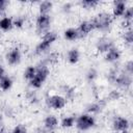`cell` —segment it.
Returning a JSON list of instances; mask_svg holds the SVG:
<instances>
[{"label": "cell", "mask_w": 133, "mask_h": 133, "mask_svg": "<svg viewBox=\"0 0 133 133\" xmlns=\"http://www.w3.org/2000/svg\"><path fill=\"white\" fill-rule=\"evenodd\" d=\"M132 83V76L126 73L124 70H118L116 71V75L114 78V81L112 84H115L119 87L123 88H128Z\"/></svg>", "instance_id": "5b68a950"}, {"label": "cell", "mask_w": 133, "mask_h": 133, "mask_svg": "<svg viewBox=\"0 0 133 133\" xmlns=\"http://www.w3.org/2000/svg\"><path fill=\"white\" fill-rule=\"evenodd\" d=\"M91 22H92V25H94L95 29L105 31L110 27V25L112 23V16L109 12L102 11V12L98 14Z\"/></svg>", "instance_id": "7a4b0ae2"}, {"label": "cell", "mask_w": 133, "mask_h": 133, "mask_svg": "<svg viewBox=\"0 0 133 133\" xmlns=\"http://www.w3.org/2000/svg\"><path fill=\"white\" fill-rule=\"evenodd\" d=\"M75 124H76L77 129L83 132V131H86V130H88L95 126V118L89 113L81 114L80 116H78L76 118Z\"/></svg>", "instance_id": "277c9868"}, {"label": "cell", "mask_w": 133, "mask_h": 133, "mask_svg": "<svg viewBox=\"0 0 133 133\" xmlns=\"http://www.w3.org/2000/svg\"><path fill=\"white\" fill-rule=\"evenodd\" d=\"M0 133H3V132H0Z\"/></svg>", "instance_id": "e575fe53"}, {"label": "cell", "mask_w": 133, "mask_h": 133, "mask_svg": "<svg viewBox=\"0 0 133 133\" xmlns=\"http://www.w3.org/2000/svg\"><path fill=\"white\" fill-rule=\"evenodd\" d=\"M7 4H8L7 1H5V0H0V12L3 11V10H5Z\"/></svg>", "instance_id": "4dcf8cb0"}, {"label": "cell", "mask_w": 133, "mask_h": 133, "mask_svg": "<svg viewBox=\"0 0 133 133\" xmlns=\"http://www.w3.org/2000/svg\"><path fill=\"white\" fill-rule=\"evenodd\" d=\"M79 57H80V53H79L78 49H71L68 52V60L72 64L77 63L79 60Z\"/></svg>", "instance_id": "e0dca14e"}, {"label": "cell", "mask_w": 133, "mask_h": 133, "mask_svg": "<svg viewBox=\"0 0 133 133\" xmlns=\"http://www.w3.org/2000/svg\"><path fill=\"white\" fill-rule=\"evenodd\" d=\"M46 102H47L48 107L58 110V109H62L65 106L66 99L62 96H59V95H53V96L48 97Z\"/></svg>", "instance_id": "52a82bcc"}, {"label": "cell", "mask_w": 133, "mask_h": 133, "mask_svg": "<svg viewBox=\"0 0 133 133\" xmlns=\"http://www.w3.org/2000/svg\"><path fill=\"white\" fill-rule=\"evenodd\" d=\"M97 75H98L97 71H96L94 68H91V69L88 70V72H87V74H86V78H87L88 81H94V80L97 78Z\"/></svg>", "instance_id": "484cf974"}, {"label": "cell", "mask_w": 133, "mask_h": 133, "mask_svg": "<svg viewBox=\"0 0 133 133\" xmlns=\"http://www.w3.org/2000/svg\"><path fill=\"white\" fill-rule=\"evenodd\" d=\"M58 125V119L54 115H48L44 121V126L48 130H54Z\"/></svg>", "instance_id": "9a60e30c"}, {"label": "cell", "mask_w": 133, "mask_h": 133, "mask_svg": "<svg viewBox=\"0 0 133 133\" xmlns=\"http://www.w3.org/2000/svg\"><path fill=\"white\" fill-rule=\"evenodd\" d=\"M5 76V71H4V69H3V66L0 64V80L3 78Z\"/></svg>", "instance_id": "1f68e13d"}, {"label": "cell", "mask_w": 133, "mask_h": 133, "mask_svg": "<svg viewBox=\"0 0 133 133\" xmlns=\"http://www.w3.org/2000/svg\"><path fill=\"white\" fill-rule=\"evenodd\" d=\"M6 60L9 65H16L21 61V51L18 47L12 48L6 54Z\"/></svg>", "instance_id": "9c48e42d"}, {"label": "cell", "mask_w": 133, "mask_h": 133, "mask_svg": "<svg viewBox=\"0 0 133 133\" xmlns=\"http://www.w3.org/2000/svg\"><path fill=\"white\" fill-rule=\"evenodd\" d=\"M11 85H12V80L10 77H8L6 75L0 80V88L2 90H8L11 87Z\"/></svg>", "instance_id": "ffe728a7"}, {"label": "cell", "mask_w": 133, "mask_h": 133, "mask_svg": "<svg viewBox=\"0 0 133 133\" xmlns=\"http://www.w3.org/2000/svg\"><path fill=\"white\" fill-rule=\"evenodd\" d=\"M11 133H27V129H26V127L24 125L20 124V125H17L14 128V130H12Z\"/></svg>", "instance_id": "4316f807"}, {"label": "cell", "mask_w": 133, "mask_h": 133, "mask_svg": "<svg viewBox=\"0 0 133 133\" xmlns=\"http://www.w3.org/2000/svg\"><path fill=\"white\" fill-rule=\"evenodd\" d=\"M112 47H114V44H113L112 39L108 36H101L96 43V48H97L98 52H100V53L107 52Z\"/></svg>", "instance_id": "ba28073f"}, {"label": "cell", "mask_w": 133, "mask_h": 133, "mask_svg": "<svg viewBox=\"0 0 133 133\" xmlns=\"http://www.w3.org/2000/svg\"><path fill=\"white\" fill-rule=\"evenodd\" d=\"M12 23H14V26L21 28V27L24 25V18H22V17H19V18H17L15 21H12Z\"/></svg>", "instance_id": "f1b7e54d"}, {"label": "cell", "mask_w": 133, "mask_h": 133, "mask_svg": "<svg viewBox=\"0 0 133 133\" xmlns=\"http://www.w3.org/2000/svg\"><path fill=\"white\" fill-rule=\"evenodd\" d=\"M112 127L115 131H127L129 128V121L123 116H116L113 119Z\"/></svg>", "instance_id": "8fae6325"}, {"label": "cell", "mask_w": 133, "mask_h": 133, "mask_svg": "<svg viewBox=\"0 0 133 133\" xmlns=\"http://www.w3.org/2000/svg\"><path fill=\"white\" fill-rule=\"evenodd\" d=\"M75 122H76V117L74 115L65 116L61 121V127L62 128H71L75 125Z\"/></svg>", "instance_id": "44dd1931"}, {"label": "cell", "mask_w": 133, "mask_h": 133, "mask_svg": "<svg viewBox=\"0 0 133 133\" xmlns=\"http://www.w3.org/2000/svg\"><path fill=\"white\" fill-rule=\"evenodd\" d=\"M62 8H63L64 11H69L70 8H71V4H70V3H65V4L62 6Z\"/></svg>", "instance_id": "d6a6232c"}, {"label": "cell", "mask_w": 133, "mask_h": 133, "mask_svg": "<svg viewBox=\"0 0 133 133\" xmlns=\"http://www.w3.org/2000/svg\"><path fill=\"white\" fill-rule=\"evenodd\" d=\"M105 104H106V103L101 100V101H98V102H95V103L89 104V105L87 106L86 110H87V112H89V113H99V112L104 108Z\"/></svg>", "instance_id": "5bb4252c"}, {"label": "cell", "mask_w": 133, "mask_h": 133, "mask_svg": "<svg viewBox=\"0 0 133 133\" xmlns=\"http://www.w3.org/2000/svg\"><path fill=\"white\" fill-rule=\"evenodd\" d=\"M53 3L51 1H43L39 4V14L41 15H49V11L52 9Z\"/></svg>", "instance_id": "d6986e66"}, {"label": "cell", "mask_w": 133, "mask_h": 133, "mask_svg": "<svg viewBox=\"0 0 133 133\" xmlns=\"http://www.w3.org/2000/svg\"><path fill=\"white\" fill-rule=\"evenodd\" d=\"M34 74H35V66L29 65V66L26 68V70H25V72H24V78L30 81V80L34 77Z\"/></svg>", "instance_id": "cb8c5ba5"}, {"label": "cell", "mask_w": 133, "mask_h": 133, "mask_svg": "<svg viewBox=\"0 0 133 133\" xmlns=\"http://www.w3.org/2000/svg\"><path fill=\"white\" fill-rule=\"evenodd\" d=\"M94 25L91 21H82L79 24V27L77 28L78 33H79V37H83L86 36L89 32H91L94 30Z\"/></svg>", "instance_id": "30bf717a"}, {"label": "cell", "mask_w": 133, "mask_h": 133, "mask_svg": "<svg viewBox=\"0 0 133 133\" xmlns=\"http://www.w3.org/2000/svg\"><path fill=\"white\" fill-rule=\"evenodd\" d=\"M64 38L68 41H75L79 38V33L76 28H69L64 31Z\"/></svg>", "instance_id": "ac0fdd59"}, {"label": "cell", "mask_w": 133, "mask_h": 133, "mask_svg": "<svg viewBox=\"0 0 133 133\" xmlns=\"http://www.w3.org/2000/svg\"><path fill=\"white\" fill-rule=\"evenodd\" d=\"M123 38H124V41H125V43L127 45H129V46L132 45V43H133V31H132L131 28H129L128 30H126L124 32Z\"/></svg>", "instance_id": "603a6c76"}, {"label": "cell", "mask_w": 133, "mask_h": 133, "mask_svg": "<svg viewBox=\"0 0 133 133\" xmlns=\"http://www.w3.org/2000/svg\"><path fill=\"white\" fill-rule=\"evenodd\" d=\"M57 39V34L54 32V31H48L47 33H45L43 35V38L41 41V43L35 47V54L39 55L44 52H46L50 46Z\"/></svg>", "instance_id": "3957f363"}, {"label": "cell", "mask_w": 133, "mask_h": 133, "mask_svg": "<svg viewBox=\"0 0 133 133\" xmlns=\"http://www.w3.org/2000/svg\"><path fill=\"white\" fill-rule=\"evenodd\" d=\"M124 18V21H130L132 22V18H133V7H128L126 8L124 15L122 16Z\"/></svg>", "instance_id": "d4e9b609"}, {"label": "cell", "mask_w": 133, "mask_h": 133, "mask_svg": "<svg viewBox=\"0 0 133 133\" xmlns=\"http://www.w3.org/2000/svg\"><path fill=\"white\" fill-rule=\"evenodd\" d=\"M108 97H109L110 100H117V99L121 97V95H119L118 91H116V90H112V91L109 94Z\"/></svg>", "instance_id": "f546056e"}, {"label": "cell", "mask_w": 133, "mask_h": 133, "mask_svg": "<svg viewBox=\"0 0 133 133\" xmlns=\"http://www.w3.org/2000/svg\"><path fill=\"white\" fill-rule=\"evenodd\" d=\"M80 4L83 8L90 9V8H95L99 4V1H97V0H82L80 2Z\"/></svg>", "instance_id": "7402d4cb"}, {"label": "cell", "mask_w": 133, "mask_h": 133, "mask_svg": "<svg viewBox=\"0 0 133 133\" xmlns=\"http://www.w3.org/2000/svg\"><path fill=\"white\" fill-rule=\"evenodd\" d=\"M119 133H128V132H127V131H121Z\"/></svg>", "instance_id": "836d02e7"}, {"label": "cell", "mask_w": 133, "mask_h": 133, "mask_svg": "<svg viewBox=\"0 0 133 133\" xmlns=\"http://www.w3.org/2000/svg\"><path fill=\"white\" fill-rule=\"evenodd\" d=\"M48 75H49V68H48V65L45 62L39 63L37 66H35L34 77L29 81L30 86H32L34 88L42 87V85L46 81Z\"/></svg>", "instance_id": "6da1fadb"}, {"label": "cell", "mask_w": 133, "mask_h": 133, "mask_svg": "<svg viewBox=\"0 0 133 133\" xmlns=\"http://www.w3.org/2000/svg\"><path fill=\"white\" fill-rule=\"evenodd\" d=\"M124 71H125L126 73H128L129 75L132 76V74H133V62H132V60H129V61L125 64Z\"/></svg>", "instance_id": "83f0119b"}, {"label": "cell", "mask_w": 133, "mask_h": 133, "mask_svg": "<svg viewBox=\"0 0 133 133\" xmlns=\"http://www.w3.org/2000/svg\"><path fill=\"white\" fill-rule=\"evenodd\" d=\"M14 26V23H12V20L8 17H4L0 20V30H3V31H7V30H10Z\"/></svg>", "instance_id": "2e32d148"}, {"label": "cell", "mask_w": 133, "mask_h": 133, "mask_svg": "<svg viewBox=\"0 0 133 133\" xmlns=\"http://www.w3.org/2000/svg\"><path fill=\"white\" fill-rule=\"evenodd\" d=\"M121 57V52L117 48L112 47L110 50H108L106 52V56H105V60L108 62H114L116 60H118Z\"/></svg>", "instance_id": "7c38bea8"}, {"label": "cell", "mask_w": 133, "mask_h": 133, "mask_svg": "<svg viewBox=\"0 0 133 133\" xmlns=\"http://www.w3.org/2000/svg\"><path fill=\"white\" fill-rule=\"evenodd\" d=\"M126 2L125 1H115L113 5V17H122L126 10Z\"/></svg>", "instance_id": "4fadbf2b"}, {"label": "cell", "mask_w": 133, "mask_h": 133, "mask_svg": "<svg viewBox=\"0 0 133 133\" xmlns=\"http://www.w3.org/2000/svg\"><path fill=\"white\" fill-rule=\"evenodd\" d=\"M36 31L37 33H47L50 29V25H51V18L49 15H41L36 18Z\"/></svg>", "instance_id": "8992f818"}]
</instances>
